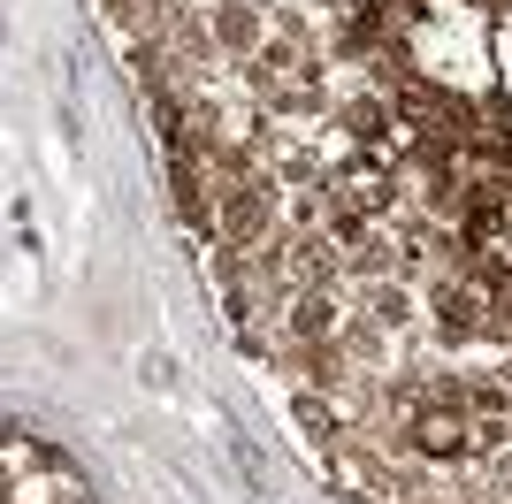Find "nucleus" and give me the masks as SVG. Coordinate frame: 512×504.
I'll return each mask as SVG.
<instances>
[{"instance_id":"1","label":"nucleus","mask_w":512,"mask_h":504,"mask_svg":"<svg viewBox=\"0 0 512 504\" xmlns=\"http://www.w3.org/2000/svg\"><path fill=\"white\" fill-rule=\"evenodd\" d=\"M276 168L260 176V184H222V222H214V237L222 245H245V252H260V245H276L283 237V222H276Z\"/></svg>"},{"instance_id":"2","label":"nucleus","mask_w":512,"mask_h":504,"mask_svg":"<svg viewBox=\"0 0 512 504\" xmlns=\"http://www.w3.org/2000/svg\"><path fill=\"white\" fill-rule=\"evenodd\" d=\"M428 306V329L444 336V344H474V336L490 329V298H482V283H467V275H436L421 291Z\"/></svg>"},{"instance_id":"3","label":"nucleus","mask_w":512,"mask_h":504,"mask_svg":"<svg viewBox=\"0 0 512 504\" xmlns=\"http://www.w3.org/2000/svg\"><path fill=\"white\" fill-rule=\"evenodd\" d=\"M406 451L421 466H459V459H474V420L459 405H421L406 420Z\"/></svg>"},{"instance_id":"4","label":"nucleus","mask_w":512,"mask_h":504,"mask_svg":"<svg viewBox=\"0 0 512 504\" xmlns=\"http://www.w3.org/2000/svg\"><path fill=\"white\" fill-rule=\"evenodd\" d=\"M337 130H344L360 153L406 146V115H398V100H390V92H344V100H337Z\"/></svg>"},{"instance_id":"5","label":"nucleus","mask_w":512,"mask_h":504,"mask_svg":"<svg viewBox=\"0 0 512 504\" xmlns=\"http://www.w3.org/2000/svg\"><path fill=\"white\" fill-rule=\"evenodd\" d=\"M207 23H214V54H230V62H260V46L276 39L260 0H214Z\"/></svg>"},{"instance_id":"6","label":"nucleus","mask_w":512,"mask_h":504,"mask_svg":"<svg viewBox=\"0 0 512 504\" xmlns=\"http://www.w3.org/2000/svg\"><path fill=\"white\" fill-rule=\"evenodd\" d=\"M283 367L314 390H344L352 382V352H344V336H283Z\"/></svg>"},{"instance_id":"7","label":"nucleus","mask_w":512,"mask_h":504,"mask_svg":"<svg viewBox=\"0 0 512 504\" xmlns=\"http://www.w3.org/2000/svg\"><path fill=\"white\" fill-rule=\"evenodd\" d=\"M337 268H344V252L329 245V230L291 237V291H337Z\"/></svg>"},{"instance_id":"8","label":"nucleus","mask_w":512,"mask_h":504,"mask_svg":"<svg viewBox=\"0 0 512 504\" xmlns=\"http://www.w3.org/2000/svg\"><path fill=\"white\" fill-rule=\"evenodd\" d=\"M360 314L375 321V329H390V336H406L413 321H421V291H413V283H398V275H383V283H367V298H360Z\"/></svg>"},{"instance_id":"9","label":"nucleus","mask_w":512,"mask_h":504,"mask_svg":"<svg viewBox=\"0 0 512 504\" xmlns=\"http://www.w3.org/2000/svg\"><path fill=\"white\" fill-rule=\"evenodd\" d=\"M337 329H344L337 291H299L283 306V336H337Z\"/></svg>"},{"instance_id":"10","label":"nucleus","mask_w":512,"mask_h":504,"mask_svg":"<svg viewBox=\"0 0 512 504\" xmlns=\"http://www.w3.org/2000/svg\"><path fill=\"white\" fill-rule=\"evenodd\" d=\"M291 420H299L314 443H337V436H344V405L329 398V390H314V382H299V390H291Z\"/></svg>"},{"instance_id":"11","label":"nucleus","mask_w":512,"mask_h":504,"mask_svg":"<svg viewBox=\"0 0 512 504\" xmlns=\"http://www.w3.org/2000/svg\"><path fill=\"white\" fill-rule=\"evenodd\" d=\"M467 420H512V375H467Z\"/></svg>"},{"instance_id":"12","label":"nucleus","mask_w":512,"mask_h":504,"mask_svg":"<svg viewBox=\"0 0 512 504\" xmlns=\"http://www.w3.org/2000/svg\"><path fill=\"white\" fill-rule=\"evenodd\" d=\"M344 352H352V359H367V367H390V329H375V321H367V314H344Z\"/></svg>"},{"instance_id":"13","label":"nucleus","mask_w":512,"mask_h":504,"mask_svg":"<svg viewBox=\"0 0 512 504\" xmlns=\"http://www.w3.org/2000/svg\"><path fill=\"white\" fill-rule=\"evenodd\" d=\"M490 497H497V504H512V443L490 459Z\"/></svg>"},{"instance_id":"14","label":"nucleus","mask_w":512,"mask_h":504,"mask_svg":"<svg viewBox=\"0 0 512 504\" xmlns=\"http://www.w3.org/2000/svg\"><path fill=\"white\" fill-rule=\"evenodd\" d=\"M46 504H100L92 489H62V497H46Z\"/></svg>"},{"instance_id":"15","label":"nucleus","mask_w":512,"mask_h":504,"mask_svg":"<svg viewBox=\"0 0 512 504\" xmlns=\"http://www.w3.org/2000/svg\"><path fill=\"white\" fill-rule=\"evenodd\" d=\"M207 8H214V0H207Z\"/></svg>"}]
</instances>
